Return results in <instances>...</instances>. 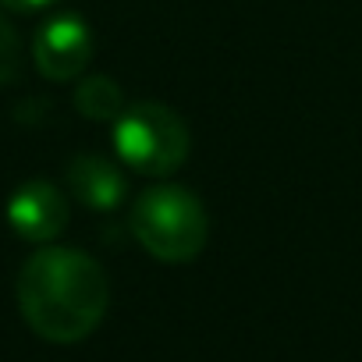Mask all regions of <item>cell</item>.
Returning <instances> with one entry per match:
<instances>
[{"label": "cell", "mask_w": 362, "mask_h": 362, "mask_svg": "<svg viewBox=\"0 0 362 362\" xmlns=\"http://www.w3.org/2000/svg\"><path fill=\"white\" fill-rule=\"evenodd\" d=\"M18 309L25 323L54 344L86 341L110 305L107 270L78 249L47 245L18 270Z\"/></svg>", "instance_id": "1"}, {"label": "cell", "mask_w": 362, "mask_h": 362, "mask_svg": "<svg viewBox=\"0 0 362 362\" xmlns=\"http://www.w3.org/2000/svg\"><path fill=\"white\" fill-rule=\"evenodd\" d=\"M132 235L160 263H192L206 249L210 217L192 189L149 185L132 203Z\"/></svg>", "instance_id": "2"}, {"label": "cell", "mask_w": 362, "mask_h": 362, "mask_svg": "<svg viewBox=\"0 0 362 362\" xmlns=\"http://www.w3.org/2000/svg\"><path fill=\"white\" fill-rule=\"evenodd\" d=\"M114 149L124 167L146 177L174 174L192 153V132L177 110L163 103H132L114 121Z\"/></svg>", "instance_id": "3"}, {"label": "cell", "mask_w": 362, "mask_h": 362, "mask_svg": "<svg viewBox=\"0 0 362 362\" xmlns=\"http://www.w3.org/2000/svg\"><path fill=\"white\" fill-rule=\"evenodd\" d=\"M93 50H96L93 29L78 15H57V18L43 22L33 36V61H36L40 75L50 82L78 78L89 68Z\"/></svg>", "instance_id": "4"}, {"label": "cell", "mask_w": 362, "mask_h": 362, "mask_svg": "<svg viewBox=\"0 0 362 362\" xmlns=\"http://www.w3.org/2000/svg\"><path fill=\"white\" fill-rule=\"evenodd\" d=\"M68 217H71L68 196L57 185H50V181H25L8 199L11 231L25 242H36V245L54 242L68 228Z\"/></svg>", "instance_id": "5"}, {"label": "cell", "mask_w": 362, "mask_h": 362, "mask_svg": "<svg viewBox=\"0 0 362 362\" xmlns=\"http://www.w3.org/2000/svg\"><path fill=\"white\" fill-rule=\"evenodd\" d=\"M68 192L89 210H117L128 196V177L114 160L82 153L68 163Z\"/></svg>", "instance_id": "6"}, {"label": "cell", "mask_w": 362, "mask_h": 362, "mask_svg": "<svg viewBox=\"0 0 362 362\" xmlns=\"http://www.w3.org/2000/svg\"><path fill=\"white\" fill-rule=\"evenodd\" d=\"M75 110L89 121H117L121 110H124V93L107 75L82 78L78 89H75Z\"/></svg>", "instance_id": "7"}, {"label": "cell", "mask_w": 362, "mask_h": 362, "mask_svg": "<svg viewBox=\"0 0 362 362\" xmlns=\"http://www.w3.org/2000/svg\"><path fill=\"white\" fill-rule=\"evenodd\" d=\"M22 71V43H18V33L11 29V22L0 15V86L15 82Z\"/></svg>", "instance_id": "8"}, {"label": "cell", "mask_w": 362, "mask_h": 362, "mask_svg": "<svg viewBox=\"0 0 362 362\" xmlns=\"http://www.w3.org/2000/svg\"><path fill=\"white\" fill-rule=\"evenodd\" d=\"M54 0H0V8H8V11H22V15H29V11H43V8H50Z\"/></svg>", "instance_id": "9"}]
</instances>
